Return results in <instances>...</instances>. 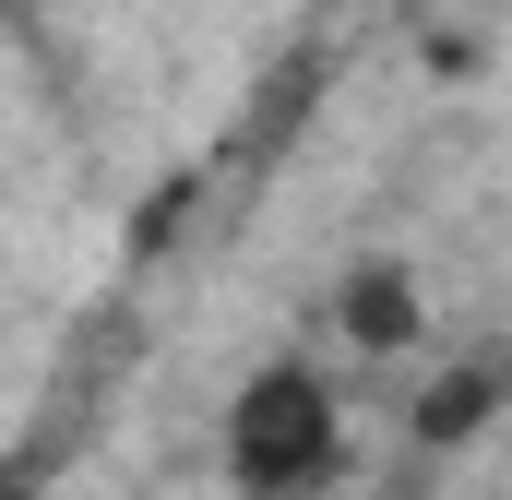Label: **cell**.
<instances>
[{
    "label": "cell",
    "mask_w": 512,
    "mask_h": 500,
    "mask_svg": "<svg viewBox=\"0 0 512 500\" xmlns=\"http://www.w3.org/2000/svg\"><path fill=\"white\" fill-rule=\"evenodd\" d=\"M215 477L239 500H322L346 477V381L310 346L251 358L227 381V417H215Z\"/></svg>",
    "instance_id": "6da1fadb"
},
{
    "label": "cell",
    "mask_w": 512,
    "mask_h": 500,
    "mask_svg": "<svg viewBox=\"0 0 512 500\" xmlns=\"http://www.w3.org/2000/svg\"><path fill=\"white\" fill-rule=\"evenodd\" d=\"M417 322H429L417 262H358V274L334 286V334H346L358 358H405V346H417Z\"/></svg>",
    "instance_id": "7a4b0ae2"
},
{
    "label": "cell",
    "mask_w": 512,
    "mask_h": 500,
    "mask_svg": "<svg viewBox=\"0 0 512 500\" xmlns=\"http://www.w3.org/2000/svg\"><path fill=\"white\" fill-rule=\"evenodd\" d=\"M489 417H501V370H489V358H465L453 381H429V393H417V441H429V453H465Z\"/></svg>",
    "instance_id": "3957f363"
},
{
    "label": "cell",
    "mask_w": 512,
    "mask_h": 500,
    "mask_svg": "<svg viewBox=\"0 0 512 500\" xmlns=\"http://www.w3.org/2000/svg\"><path fill=\"white\" fill-rule=\"evenodd\" d=\"M0 500H48V489H36V477H0Z\"/></svg>",
    "instance_id": "277c9868"
}]
</instances>
